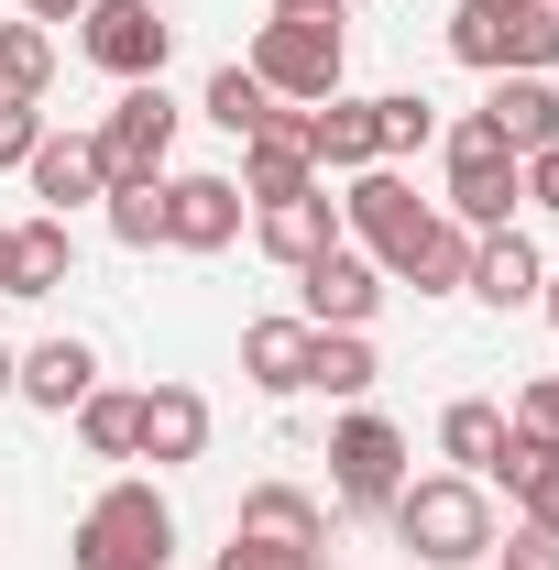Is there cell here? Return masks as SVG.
Returning <instances> with one entry per match:
<instances>
[{
    "mask_svg": "<svg viewBox=\"0 0 559 570\" xmlns=\"http://www.w3.org/2000/svg\"><path fill=\"white\" fill-rule=\"evenodd\" d=\"M384 515H395V538H406L428 570L493 560V504H483V483H472V472H428V483H406Z\"/></svg>",
    "mask_w": 559,
    "mask_h": 570,
    "instance_id": "6da1fadb",
    "label": "cell"
},
{
    "mask_svg": "<svg viewBox=\"0 0 559 570\" xmlns=\"http://www.w3.org/2000/svg\"><path fill=\"white\" fill-rule=\"evenodd\" d=\"M77 570H165L176 560V504L154 483H110V494L77 515Z\"/></svg>",
    "mask_w": 559,
    "mask_h": 570,
    "instance_id": "7a4b0ae2",
    "label": "cell"
},
{
    "mask_svg": "<svg viewBox=\"0 0 559 570\" xmlns=\"http://www.w3.org/2000/svg\"><path fill=\"white\" fill-rule=\"evenodd\" d=\"M450 56L483 67V77H549L559 67V11L549 0H516V11L461 0V11H450Z\"/></svg>",
    "mask_w": 559,
    "mask_h": 570,
    "instance_id": "3957f363",
    "label": "cell"
},
{
    "mask_svg": "<svg viewBox=\"0 0 559 570\" xmlns=\"http://www.w3.org/2000/svg\"><path fill=\"white\" fill-rule=\"evenodd\" d=\"M516 209H527V154H504L483 121H461L450 132V209L439 219H461L483 242V230H516Z\"/></svg>",
    "mask_w": 559,
    "mask_h": 570,
    "instance_id": "277c9868",
    "label": "cell"
},
{
    "mask_svg": "<svg viewBox=\"0 0 559 570\" xmlns=\"http://www.w3.org/2000/svg\"><path fill=\"white\" fill-rule=\"evenodd\" d=\"M428 219H439V209H428V198L395 176V165H362V176L341 187V230H351V253H373L384 275H395V264L428 242Z\"/></svg>",
    "mask_w": 559,
    "mask_h": 570,
    "instance_id": "5b68a950",
    "label": "cell"
},
{
    "mask_svg": "<svg viewBox=\"0 0 559 570\" xmlns=\"http://www.w3.org/2000/svg\"><path fill=\"white\" fill-rule=\"evenodd\" d=\"M77 45H88L99 77L143 88V77H165V56H176V22H165L154 0H88V11H77Z\"/></svg>",
    "mask_w": 559,
    "mask_h": 570,
    "instance_id": "8992f818",
    "label": "cell"
},
{
    "mask_svg": "<svg viewBox=\"0 0 559 570\" xmlns=\"http://www.w3.org/2000/svg\"><path fill=\"white\" fill-rule=\"evenodd\" d=\"M341 67H351V45H341V22H264L253 33V77L275 88V99H341Z\"/></svg>",
    "mask_w": 559,
    "mask_h": 570,
    "instance_id": "52a82bcc",
    "label": "cell"
},
{
    "mask_svg": "<svg viewBox=\"0 0 559 570\" xmlns=\"http://www.w3.org/2000/svg\"><path fill=\"white\" fill-rule=\"evenodd\" d=\"M176 99H165V77H143L121 88V110L99 121V165H110V187H143V176H165V154H176Z\"/></svg>",
    "mask_w": 559,
    "mask_h": 570,
    "instance_id": "ba28073f",
    "label": "cell"
},
{
    "mask_svg": "<svg viewBox=\"0 0 559 570\" xmlns=\"http://www.w3.org/2000/svg\"><path fill=\"white\" fill-rule=\"evenodd\" d=\"M373 307H384V264H373V253L330 242V253L296 264V318H307V330H373Z\"/></svg>",
    "mask_w": 559,
    "mask_h": 570,
    "instance_id": "9c48e42d",
    "label": "cell"
},
{
    "mask_svg": "<svg viewBox=\"0 0 559 570\" xmlns=\"http://www.w3.org/2000/svg\"><path fill=\"white\" fill-rule=\"evenodd\" d=\"M330 483H341L351 515H384V504L406 494V439L384 417H341L330 428Z\"/></svg>",
    "mask_w": 559,
    "mask_h": 570,
    "instance_id": "30bf717a",
    "label": "cell"
},
{
    "mask_svg": "<svg viewBox=\"0 0 559 570\" xmlns=\"http://www.w3.org/2000/svg\"><path fill=\"white\" fill-rule=\"evenodd\" d=\"M198 450H209V395H198V384H143L133 395V461L176 472V461H198Z\"/></svg>",
    "mask_w": 559,
    "mask_h": 570,
    "instance_id": "8fae6325",
    "label": "cell"
},
{
    "mask_svg": "<svg viewBox=\"0 0 559 570\" xmlns=\"http://www.w3.org/2000/svg\"><path fill=\"white\" fill-rule=\"evenodd\" d=\"M231 187H242V198H296V187H318V165H307V110L275 99V121L242 132V176H231Z\"/></svg>",
    "mask_w": 559,
    "mask_h": 570,
    "instance_id": "7c38bea8",
    "label": "cell"
},
{
    "mask_svg": "<svg viewBox=\"0 0 559 570\" xmlns=\"http://www.w3.org/2000/svg\"><path fill=\"white\" fill-rule=\"evenodd\" d=\"M242 230V187L231 176H165V242L176 253H231Z\"/></svg>",
    "mask_w": 559,
    "mask_h": 570,
    "instance_id": "4fadbf2b",
    "label": "cell"
},
{
    "mask_svg": "<svg viewBox=\"0 0 559 570\" xmlns=\"http://www.w3.org/2000/svg\"><path fill=\"white\" fill-rule=\"evenodd\" d=\"M11 395H33L45 417H77V406L99 395V352H88V341H67V330H56V341H33V352L11 362Z\"/></svg>",
    "mask_w": 559,
    "mask_h": 570,
    "instance_id": "5bb4252c",
    "label": "cell"
},
{
    "mask_svg": "<svg viewBox=\"0 0 559 570\" xmlns=\"http://www.w3.org/2000/svg\"><path fill=\"white\" fill-rule=\"evenodd\" d=\"M22 176H33V198H45L56 219H67V209H88V198H110V165H99V132H45Z\"/></svg>",
    "mask_w": 559,
    "mask_h": 570,
    "instance_id": "9a60e30c",
    "label": "cell"
},
{
    "mask_svg": "<svg viewBox=\"0 0 559 570\" xmlns=\"http://www.w3.org/2000/svg\"><path fill=\"white\" fill-rule=\"evenodd\" d=\"M253 242H264V253H275L285 275H296L307 253H330V242H341V198H330V187H296V198H264Z\"/></svg>",
    "mask_w": 559,
    "mask_h": 570,
    "instance_id": "2e32d148",
    "label": "cell"
},
{
    "mask_svg": "<svg viewBox=\"0 0 559 570\" xmlns=\"http://www.w3.org/2000/svg\"><path fill=\"white\" fill-rule=\"evenodd\" d=\"M538 285H549V253H538L527 230H483V242H472V285H461V296H483V307H538Z\"/></svg>",
    "mask_w": 559,
    "mask_h": 570,
    "instance_id": "e0dca14e",
    "label": "cell"
},
{
    "mask_svg": "<svg viewBox=\"0 0 559 570\" xmlns=\"http://www.w3.org/2000/svg\"><path fill=\"white\" fill-rule=\"evenodd\" d=\"M504 154H538V142H559V88L549 77H493V99L472 110Z\"/></svg>",
    "mask_w": 559,
    "mask_h": 570,
    "instance_id": "ac0fdd59",
    "label": "cell"
},
{
    "mask_svg": "<svg viewBox=\"0 0 559 570\" xmlns=\"http://www.w3.org/2000/svg\"><path fill=\"white\" fill-rule=\"evenodd\" d=\"M307 165H330V176H362V165H384L373 99H318V110H307Z\"/></svg>",
    "mask_w": 559,
    "mask_h": 570,
    "instance_id": "d6986e66",
    "label": "cell"
},
{
    "mask_svg": "<svg viewBox=\"0 0 559 570\" xmlns=\"http://www.w3.org/2000/svg\"><path fill=\"white\" fill-rule=\"evenodd\" d=\"M77 275V230L56 209H33V219H11V296H56V285Z\"/></svg>",
    "mask_w": 559,
    "mask_h": 570,
    "instance_id": "ffe728a7",
    "label": "cell"
},
{
    "mask_svg": "<svg viewBox=\"0 0 559 570\" xmlns=\"http://www.w3.org/2000/svg\"><path fill=\"white\" fill-rule=\"evenodd\" d=\"M307 341H318L307 318H253V330H242V373H253L264 395H296V384H307Z\"/></svg>",
    "mask_w": 559,
    "mask_h": 570,
    "instance_id": "44dd1931",
    "label": "cell"
},
{
    "mask_svg": "<svg viewBox=\"0 0 559 570\" xmlns=\"http://www.w3.org/2000/svg\"><path fill=\"white\" fill-rule=\"evenodd\" d=\"M231 527H264V538H296V549H330V515H318V494H296V483H253Z\"/></svg>",
    "mask_w": 559,
    "mask_h": 570,
    "instance_id": "7402d4cb",
    "label": "cell"
},
{
    "mask_svg": "<svg viewBox=\"0 0 559 570\" xmlns=\"http://www.w3.org/2000/svg\"><path fill=\"white\" fill-rule=\"evenodd\" d=\"M395 275L418 285V296H461V285H472V230H461V219H428V242L395 264Z\"/></svg>",
    "mask_w": 559,
    "mask_h": 570,
    "instance_id": "603a6c76",
    "label": "cell"
},
{
    "mask_svg": "<svg viewBox=\"0 0 559 570\" xmlns=\"http://www.w3.org/2000/svg\"><path fill=\"white\" fill-rule=\"evenodd\" d=\"M373 373H384V362H373L362 330H318V341H307V384H318V395H373Z\"/></svg>",
    "mask_w": 559,
    "mask_h": 570,
    "instance_id": "cb8c5ba5",
    "label": "cell"
},
{
    "mask_svg": "<svg viewBox=\"0 0 559 570\" xmlns=\"http://www.w3.org/2000/svg\"><path fill=\"white\" fill-rule=\"evenodd\" d=\"M56 88V33L45 22H0V99H45Z\"/></svg>",
    "mask_w": 559,
    "mask_h": 570,
    "instance_id": "d4e9b609",
    "label": "cell"
},
{
    "mask_svg": "<svg viewBox=\"0 0 559 570\" xmlns=\"http://www.w3.org/2000/svg\"><path fill=\"white\" fill-rule=\"evenodd\" d=\"M439 450H450V461H461V472L483 483V461L504 450V406H493V395H461V406L439 417Z\"/></svg>",
    "mask_w": 559,
    "mask_h": 570,
    "instance_id": "484cf974",
    "label": "cell"
},
{
    "mask_svg": "<svg viewBox=\"0 0 559 570\" xmlns=\"http://www.w3.org/2000/svg\"><path fill=\"white\" fill-rule=\"evenodd\" d=\"M198 110H209L219 132H264V121H275V88H264V77H253V67H219Z\"/></svg>",
    "mask_w": 559,
    "mask_h": 570,
    "instance_id": "4316f807",
    "label": "cell"
},
{
    "mask_svg": "<svg viewBox=\"0 0 559 570\" xmlns=\"http://www.w3.org/2000/svg\"><path fill=\"white\" fill-rule=\"evenodd\" d=\"M373 132H384V165H395V154L439 142V110H428L418 88H384V99H373Z\"/></svg>",
    "mask_w": 559,
    "mask_h": 570,
    "instance_id": "83f0119b",
    "label": "cell"
},
{
    "mask_svg": "<svg viewBox=\"0 0 559 570\" xmlns=\"http://www.w3.org/2000/svg\"><path fill=\"white\" fill-rule=\"evenodd\" d=\"M110 242H133V253H154V242H165V176L110 187Z\"/></svg>",
    "mask_w": 559,
    "mask_h": 570,
    "instance_id": "f1b7e54d",
    "label": "cell"
},
{
    "mask_svg": "<svg viewBox=\"0 0 559 570\" xmlns=\"http://www.w3.org/2000/svg\"><path fill=\"white\" fill-rule=\"evenodd\" d=\"M77 439H88L99 461H133V395H110V384H99V395L77 406Z\"/></svg>",
    "mask_w": 559,
    "mask_h": 570,
    "instance_id": "f546056e",
    "label": "cell"
},
{
    "mask_svg": "<svg viewBox=\"0 0 559 570\" xmlns=\"http://www.w3.org/2000/svg\"><path fill=\"white\" fill-rule=\"evenodd\" d=\"M219 570H318V549H296V538H264V527H231Z\"/></svg>",
    "mask_w": 559,
    "mask_h": 570,
    "instance_id": "4dcf8cb0",
    "label": "cell"
},
{
    "mask_svg": "<svg viewBox=\"0 0 559 570\" xmlns=\"http://www.w3.org/2000/svg\"><path fill=\"white\" fill-rule=\"evenodd\" d=\"M45 142V99H0V176H22Z\"/></svg>",
    "mask_w": 559,
    "mask_h": 570,
    "instance_id": "1f68e13d",
    "label": "cell"
},
{
    "mask_svg": "<svg viewBox=\"0 0 559 570\" xmlns=\"http://www.w3.org/2000/svg\"><path fill=\"white\" fill-rule=\"evenodd\" d=\"M493 560L504 570H559V527H527V515H516V527L493 538Z\"/></svg>",
    "mask_w": 559,
    "mask_h": 570,
    "instance_id": "d6a6232c",
    "label": "cell"
},
{
    "mask_svg": "<svg viewBox=\"0 0 559 570\" xmlns=\"http://www.w3.org/2000/svg\"><path fill=\"white\" fill-rule=\"evenodd\" d=\"M504 428H527V439H549V450H559V373H538V384L516 395V417H504Z\"/></svg>",
    "mask_w": 559,
    "mask_h": 570,
    "instance_id": "836d02e7",
    "label": "cell"
},
{
    "mask_svg": "<svg viewBox=\"0 0 559 570\" xmlns=\"http://www.w3.org/2000/svg\"><path fill=\"white\" fill-rule=\"evenodd\" d=\"M516 504H527V527H559V450L527 472V483H516Z\"/></svg>",
    "mask_w": 559,
    "mask_h": 570,
    "instance_id": "e575fe53",
    "label": "cell"
},
{
    "mask_svg": "<svg viewBox=\"0 0 559 570\" xmlns=\"http://www.w3.org/2000/svg\"><path fill=\"white\" fill-rule=\"evenodd\" d=\"M527 209H559V142L527 154Z\"/></svg>",
    "mask_w": 559,
    "mask_h": 570,
    "instance_id": "d590c367",
    "label": "cell"
},
{
    "mask_svg": "<svg viewBox=\"0 0 559 570\" xmlns=\"http://www.w3.org/2000/svg\"><path fill=\"white\" fill-rule=\"evenodd\" d=\"M275 22H341V0H275Z\"/></svg>",
    "mask_w": 559,
    "mask_h": 570,
    "instance_id": "8d00e7d4",
    "label": "cell"
},
{
    "mask_svg": "<svg viewBox=\"0 0 559 570\" xmlns=\"http://www.w3.org/2000/svg\"><path fill=\"white\" fill-rule=\"evenodd\" d=\"M88 0H22V22H77Z\"/></svg>",
    "mask_w": 559,
    "mask_h": 570,
    "instance_id": "74e56055",
    "label": "cell"
},
{
    "mask_svg": "<svg viewBox=\"0 0 559 570\" xmlns=\"http://www.w3.org/2000/svg\"><path fill=\"white\" fill-rule=\"evenodd\" d=\"M538 307H549V330H559V275H549V285H538Z\"/></svg>",
    "mask_w": 559,
    "mask_h": 570,
    "instance_id": "f35d334b",
    "label": "cell"
},
{
    "mask_svg": "<svg viewBox=\"0 0 559 570\" xmlns=\"http://www.w3.org/2000/svg\"><path fill=\"white\" fill-rule=\"evenodd\" d=\"M0 296H11V230H0Z\"/></svg>",
    "mask_w": 559,
    "mask_h": 570,
    "instance_id": "ab89813d",
    "label": "cell"
},
{
    "mask_svg": "<svg viewBox=\"0 0 559 570\" xmlns=\"http://www.w3.org/2000/svg\"><path fill=\"white\" fill-rule=\"evenodd\" d=\"M11 362H22V352H0V395H11Z\"/></svg>",
    "mask_w": 559,
    "mask_h": 570,
    "instance_id": "60d3db41",
    "label": "cell"
},
{
    "mask_svg": "<svg viewBox=\"0 0 559 570\" xmlns=\"http://www.w3.org/2000/svg\"><path fill=\"white\" fill-rule=\"evenodd\" d=\"M483 11H516V0H483Z\"/></svg>",
    "mask_w": 559,
    "mask_h": 570,
    "instance_id": "b9f144b4",
    "label": "cell"
},
{
    "mask_svg": "<svg viewBox=\"0 0 559 570\" xmlns=\"http://www.w3.org/2000/svg\"><path fill=\"white\" fill-rule=\"evenodd\" d=\"M549 11H559V0H549Z\"/></svg>",
    "mask_w": 559,
    "mask_h": 570,
    "instance_id": "7bdbcfd3",
    "label": "cell"
}]
</instances>
